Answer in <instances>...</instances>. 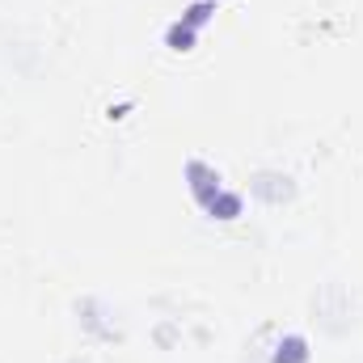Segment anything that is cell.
Returning a JSON list of instances; mask_svg holds the SVG:
<instances>
[{
    "instance_id": "6da1fadb",
    "label": "cell",
    "mask_w": 363,
    "mask_h": 363,
    "mask_svg": "<svg viewBox=\"0 0 363 363\" xmlns=\"http://www.w3.org/2000/svg\"><path fill=\"white\" fill-rule=\"evenodd\" d=\"M313 313H317V321L330 330V334H342L355 317H351V300H347V291L338 287V283H325L317 296H313Z\"/></svg>"
},
{
    "instance_id": "7a4b0ae2",
    "label": "cell",
    "mask_w": 363,
    "mask_h": 363,
    "mask_svg": "<svg viewBox=\"0 0 363 363\" xmlns=\"http://www.w3.org/2000/svg\"><path fill=\"white\" fill-rule=\"evenodd\" d=\"M250 194L262 199V203H271V207H279V203H287V199L296 194V182L287 178L283 169H258V174L250 178Z\"/></svg>"
},
{
    "instance_id": "3957f363",
    "label": "cell",
    "mask_w": 363,
    "mask_h": 363,
    "mask_svg": "<svg viewBox=\"0 0 363 363\" xmlns=\"http://www.w3.org/2000/svg\"><path fill=\"white\" fill-rule=\"evenodd\" d=\"M186 182H190V194H194L203 207L224 190V186H220V174H216L207 161H186Z\"/></svg>"
},
{
    "instance_id": "277c9868",
    "label": "cell",
    "mask_w": 363,
    "mask_h": 363,
    "mask_svg": "<svg viewBox=\"0 0 363 363\" xmlns=\"http://www.w3.org/2000/svg\"><path fill=\"white\" fill-rule=\"evenodd\" d=\"M77 313H81V325H85V330L101 334V338H114V321H106L110 313H106L97 300H81V304H77Z\"/></svg>"
},
{
    "instance_id": "5b68a950",
    "label": "cell",
    "mask_w": 363,
    "mask_h": 363,
    "mask_svg": "<svg viewBox=\"0 0 363 363\" xmlns=\"http://www.w3.org/2000/svg\"><path fill=\"white\" fill-rule=\"evenodd\" d=\"M271 359L274 363H308V338L304 334H283Z\"/></svg>"
},
{
    "instance_id": "8992f818",
    "label": "cell",
    "mask_w": 363,
    "mask_h": 363,
    "mask_svg": "<svg viewBox=\"0 0 363 363\" xmlns=\"http://www.w3.org/2000/svg\"><path fill=\"white\" fill-rule=\"evenodd\" d=\"M207 211H211L216 220H237V216H241V194H233V190H220V194L207 203Z\"/></svg>"
},
{
    "instance_id": "52a82bcc",
    "label": "cell",
    "mask_w": 363,
    "mask_h": 363,
    "mask_svg": "<svg viewBox=\"0 0 363 363\" xmlns=\"http://www.w3.org/2000/svg\"><path fill=\"white\" fill-rule=\"evenodd\" d=\"M165 43H169L174 51H190V47H194V30H190L186 21H174V26L165 30Z\"/></svg>"
},
{
    "instance_id": "ba28073f",
    "label": "cell",
    "mask_w": 363,
    "mask_h": 363,
    "mask_svg": "<svg viewBox=\"0 0 363 363\" xmlns=\"http://www.w3.org/2000/svg\"><path fill=\"white\" fill-rule=\"evenodd\" d=\"M211 13H216V4H211V0H199V4H190V9L182 13V21H186L190 30H199L203 21H211Z\"/></svg>"
},
{
    "instance_id": "9c48e42d",
    "label": "cell",
    "mask_w": 363,
    "mask_h": 363,
    "mask_svg": "<svg viewBox=\"0 0 363 363\" xmlns=\"http://www.w3.org/2000/svg\"><path fill=\"white\" fill-rule=\"evenodd\" d=\"M72 363H89V359H72Z\"/></svg>"
}]
</instances>
